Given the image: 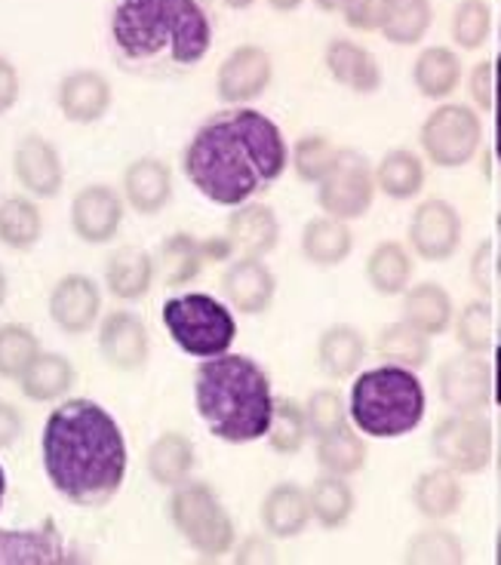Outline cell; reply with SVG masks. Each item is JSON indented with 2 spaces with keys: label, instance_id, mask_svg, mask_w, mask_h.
<instances>
[{
  "label": "cell",
  "instance_id": "obj_31",
  "mask_svg": "<svg viewBox=\"0 0 501 565\" xmlns=\"http://www.w3.org/2000/svg\"><path fill=\"white\" fill-rule=\"evenodd\" d=\"M206 265L210 262L203 253V237H194L185 231L170 234L154 253V277L163 286H188L201 277Z\"/></svg>",
  "mask_w": 501,
  "mask_h": 565
},
{
  "label": "cell",
  "instance_id": "obj_4",
  "mask_svg": "<svg viewBox=\"0 0 501 565\" xmlns=\"http://www.w3.org/2000/svg\"><path fill=\"white\" fill-rule=\"evenodd\" d=\"M182 170L188 182L198 188V194L228 210L268 188L249 151V141L244 139L231 111L213 114L198 127L182 151Z\"/></svg>",
  "mask_w": 501,
  "mask_h": 565
},
{
  "label": "cell",
  "instance_id": "obj_27",
  "mask_svg": "<svg viewBox=\"0 0 501 565\" xmlns=\"http://www.w3.org/2000/svg\"><path fill=\"white\" fill-rule=\"evenodd\" d=\"M154 255L139 246H120L105 262V289L117 301H142L154 289Z\"/></svg>",
  "mask_w": 501,
  "mask_h": 565
},
{
  "label": "cell",
  "instance_id": "obj_45",
  "mask_svg": "<svg viewBox=\"0 0 501 565\" xmlns=\"http://www.w3.org/2000/svg\"><path fill=\"white\" fill-rule=\"evenodd\" d=\"M305 418H308V434L315 439L335 434V430H342V427L351 424V418H348V403H344V396L335 387H320V391L308 396Z\"/></svg>",
  "mask_w": 501,
  "mask_h": 565
},
{
  "label": "cell",
  "instance_id": "obj_8",
  "mask_svg": "<svg viewBox=\"0 0 501 565\" xmlns=\"http://www.w3.org/2000/svg\"><path fill=\"white\" fill-rule=\"evenodd\" d=\"M483 141L480 114L461 102H444L425 117L418 129V145L437 170L468 167Z\"/></svg>",
  "mask_w": 501,
  "mask_h": 565
},
{
  "label": "cell",
  "instance_id": "obj_10",
  "mask_svg": "<svg viewBox=\"0 0 501 565\" xmlns=\"http://www.w3.org/2000/svg\"><path fill=\"white\" fill-rule=\"evenodd\" d=\"M430 452L449 470L471 477L492 461V424L473 412H452L430 434Z\"/></svg>",
  "mask_w": 501,
  "mask_h": 565
},
{
  "label": "cell",
  "instance_id": "obj_33",
  "mask_svg": "<svg viewBox=\"0 0 501 565\" xmlns=\"http://www.w3.org/2000/svg\"><path fill=\"white\" fill-rule=\"evenodd\" d=\"M413 249H406L401 241H382L366 258V280L379 296H403L413 282Z\"/></svg>",
  "mask_w": 501,
  "mask_h": 565
},
{
  "label": "cell",
  "instance_id": "obj_56",
  "mask_svg": "<svg viewBox=\"0 0 501 565\" xmlns=\"http://www.w3.org/2000/svg\"><path fill=\"white\" fill-rule=\"evenodd\" d=\"M492 114H495V132H492V148H495V157L501 163V86H495V105H492Z\"/></svg>",
  "mask_w": 501,
  "mask_h": 565
},
{
  "label": "cell",
  "instance_id": "obj_9",
  "mask_svg": "<svg viewBox=\"0 0 501 565\" xmlns=\"http://www.w3.org/2000/svg\"><path fill=\"white\" fill-rule=\"evenodd\" d=\"M375 191V167L366 154L354 148H339L330 172L317 182V203L327 215L354 222L373 210Z\"/></svg>",
  "mask_w": 501,
  "mask_h": 565
},
{
  "label": "cell",
  "instance_id": "obj_55",
  "mask_svg": "<svg viewBox=\"0 0 501 565\" xmlns=\"http://www.w3.org/2000/svg\"><path fill=\"white\" fill-rule=\"evenodd\" d=\"M203 253H206V262H231L234 258V246L225 234H215V237H203Z\"/></svg>",
  "mask_w": 501,
  "mask_h": 565
},
{
  "label": "cell",
  "instance_id": "obj_26",
  "mask_svg": "<svg viewBox=\"0 0 501 565\" xmlns=\"http://www.w3.org/2000/svg\"><path fill=\"white\" fill-rule=\"evenodd\" d=\"M194 467H198V449L179 430H163L148 446V455H145V470L160 489H175V486L191 480Z\"/></svg>",
  "mask_w": 501,
  "mask_h": 565
},
{
  "label": "cell",
  "instance_id": "obj_20",
  "mask_svg": "<svg viewBox=\"0 0 501 565\" xmlns=\"http://www.w3.org/2000/svg\"><path fill=\"white\" fill-rule=\"evenodd\" d=\"M115 89L111 81L96 68H74L68 71L56 86V105L62 117L77 127L99 124L105 114L111 111Z\"/></svg>",
  "mask_w": 501,
  "mask_h": 565
},
{
  "label": "cell",
  "instance_id": "obj_46",
  "mask_svg": "<svg viewBox=\"0 0 501 565\" xmlns=\"http://www.w3.org/2000/svg\"><path fill=\"white\" fill-rule=\"evenodd\" d=\"M406 559L409 563H461L465 559V547H461V541L449 529L428 525V529H422L409 541Z\"/></svg>",
  "mask_w": 501,
  "mask_h": 565
},
{
  "label": "cell",
  "instance_id": "obj_28",
  "mask_svg": "<svg viewBox=\"0 0 501 565\" xmlns=\"http://www.w3.org/2000/svg\"><path fill=\"white\" fill-rule=\"evenodd\" d=\"M366 360V339L358 326L335 323L323 329V335L317 341V366L332 382L354 379Z\"/></svg>",
  "mask_w": 501,
  "mask_h": 565
},
{
  "label": "cell",
  "instance_id": "obj_38",
  "mask_svg": "<svg viewBox=\"0 0 501 565\" xmlns=\"http://www.w3.org/2000/svg\"><path fill=\"white\" fill-rule=\"evenodd\" d=\"M375 188L391 200H413L425 188V160L409 148H394L375 163Z\"/></svg>",
  "mask_w": 501,
  "mask_h": 565
},
{
  "label": "cell",
  "instance_id": "obj_42",
  "mask_svg": "<svg viewBox=\"0 0 501 565\" xmlns=\"http://www.w3.org/2000/svg\"><path fill=\"white\" fill-rule=\"evenodd\" d=\"M308 418H305V406H299L296 399L289 396H280L274 399V415L271 424H268V446H271L277 455H296L305 449L308 443Z\"/></svg>",
  "mask_w": 501,
  "mask_h": 565
},
{
  "label": "cell",
  "instance_id": "obj_58",
  "mask_svg": "<svg viewBox=\"0 0 501 565\" xmlns=\"http://www.w3.org/2000/svg\"><path fill=\"white\" fill-rule=\"evenodd\" d=\"M305 0H268V7L277 10V13H292V10H299Z\"/></svg>",
  "mask_w": 501,
  "mask_h": 565
},
{
  "label": "cell",
  "instance_id": "obj_53",
  "mask_svg": "<svg viewBox=\"0 0 501 565\" xmlns=\"http://www.w3.org/2000/svg\"><path fill=\"white\" fill-rule=\"evenodd\" d=\"M22 430H25V422H22L19 409H15L13 403H3L0 399V449L15 446L19 437H22Z\"/></svg>",
  "mask_w": 501,
  "mask_h": 565
},
{
  "label": "cell",
  "instance_id": "obj_16",
  "mask_svg": "<svg viewBox=\"0 0 501 565\" xmlns=\"http://www.w3.org/2000/svg\"><path fill=\"white\" fill-rule=\"evenodd\" d=\"M102 360L117 372H142L151 360V332L136 311H108L99 323Z\"/></svg>",
  "mask_w": 501,
  "mask_h": 565
},
{
  "label": "cell",
  "instance_id": "obj_2",
  "mask_svg": "<svg viewBox=\"0 0 501 565\" xmlns=\"http://www.w3.org/2000/svg\"><path fill=\"white\" fill-rule=\"evenodd\" d=\"M108 38L120 68L179 77L213 50V15L203 0H117Z\"/></svg>",
  "mask_w": 501,
  "mask_h": 565
},
{
  "label": "cell",
  "instance_id": "obj_32",
  "mask_svg": "<svg viewBox=\"0 0 501 565\" xmlns=\"http://www.w3.org/2000/svg\"><path fill=\"white\" fill-rule=\"evenodd\" d=\"M403 320H409L422 332H428L430 339L444 335L446 329L452 326V320H456L452 296L446 292L440 282L428 280L418 282V286H409L403 292Z\"/></svg>",
  "mask_w": 501,
  "mask_h": 565
},
{
  "label": "cell",
  "instance_id": "obj_29",
  "mask_svg": "<svg viewBox=\"0 0 501 565\" xmlns=\"http://www.w3.org/2000/svg\"><path fill=\"white\" fill-rule=\"evenodd\" d=\"M354 253V234L335 215H317L301 227V255L315 268H339L348 255Z\"/></svg>",
  "mask_w": 501,
  "mask_h": 565
},
{
  "label": "cell",
  "instance_id": "obj_12",
  "mask_svg": "<svg viewBox=\"0 0 501 565\" xmlns=\"http://www.w3.org/2000/svg\"><path fill=\"white\" fill-rule=\"evenodd\" d=\"M274 81L271 53L258 43H244L231 50L215 71V96L225 105H249L265 96Z\"/></svg>",
  "mask_w": 501,
  "mask_h": 565
},
{
  "label": "cell",
  "instance_id": "obj_23",
  "mask_svg": "<svg viewBox=\"0 0 501 565\" xmlns=\"http://www.w3.org/2000/svg\"><path fill=\"white\" fill-rule=\"evenodd\" d=\"M172 170L160 157H139L124 170V203L139 215H160L172 203Z\"/></svg>",
  "mask_w": 501,
  "mask_h": 565
},
{
  "label": "cell",
  "instance_id": "obj_41",
  "mask_svg": "<svg viewBox=\"0 0 501 565\" xmlns=\"http://www.w3.org/2000/svg\"><path fill=\"white\" fill-rule=\"evenodd\" d=\"M317 465L323 473H335V477H354L366 467V439L354 424H348L335 434L317 439L315 449Z\"/></svg>",
  "mask_w": 501,
  "mask_h": 565
},
{
  "label": "cell",
  "instance_id": "obj_11",
  "mask_svg": "<svg viewBox=\"0 0 501 565\" xmlns=\"http://www.w3.org/2000/svg\"><path fill=\"white\" fill-rule=\"evenodd\" d=\"M461 234H465V225H461L459 210L449 200L430 198L418 203V210L413 212L406 241L422 262L440 265L459 253Z\"/></svg>",
  "mask_w": 501,
  "mask_h": 565
},
{
  "label": "cell",
  "instance_id": "obj_63",
  "mask_svg": "<svg viewBox=\"0 0 501 565\" xmlns=\"http://www.w3.org/2000/svg\"><path fill=\"white\" fill-rule=\"evenodd\" d=\"M492 65H495V86H501V53H499V58L492 62Z\"/></svg>",
  "mask_w": 501,
  "mask_h": 565
},
{
  "label": "cell",
  "instance_id": "obj_36",
  "mask_svg": "<svg viewBox=\"0 0 501 565\" xmlns=\"http://www.w3.org/2000/svg\"><path fill=\"white\" fill-rule=\"evenodd\" d=\"M43 237V212L31 194L0 200V246L10 253H29Z\"/></svg>",
  "mask_w": 501,
  "mask_h": 565
},
{
  "label": "cell",
  "instance_id": "obj_48",
  "mask_svg": "<svg viewBox=\"0 0 501 565\" xmlns=\"http://www.w3.org/2000/svg\"><path fill=\"white\" fill-rule=\"evenodd\" d=\"M492 332H495V313H492V305L477 298V301H468L461 308L459 320H456V339L465 351L483 353L492 344Z\"/></svg>",
  "mask_w": 501,
  "mask_h": 565
},
{
  "label": "cell",
  "instance_id": "obj_49",
  "mask_svg": "<svg viewBox=\"0 0 501 565\" xmlns=\"http://www.w3.org/2000/svg\"><path fill=\"white\" fill-rule=\"evenodd\" d=\"M501 277V218L495 231L471 255V280L480 292H489Z\"/></svg>",
  "mask_w": 501,
  "mask_h": 565
},
{
  "label": "cell",
  "instance_id": "obj_37",
  "mask_svg": "<svg viewBox=\"0 0 501 565\" xmlns=\"http://www.w3.org/2000/svg\"><path fill=\"white\" fill-rule=\"evenodd\" d=\"M308 501H311V520L327 532L342 529L358 508V494L348 477H335V473H320L308 489Z\"/></svg>",
  "mask_w": 501,
  "mask_h": 565
},
{
  "label": "cell",
  "instance_id": "obj_57",
  "mask_svg": "<svg viewBox=\"0 0 501 565\" xmlns=\"http://www.w3.org/2000/svg\"><path fill=\"white\" fill-rule=\"evenodd\" d=\"M492 399L501 406V344L492 353Z\"/></svg>",
  "mask_w": 501,
  "mask_h": 565
},
{
  "label": "cell",
  "instance_id": "obj_25",
  "mask_svg": "<svg viewBox=\"0 0 501 565\" xmlns=\"http://www.w3.org/2000/svg\"><path fill=\"white\" fill-rule=\"evenodd\" d=\"M258 520L265 535L274 541H289L299 537L308 523H311V501H308V489H301L296 482H277L268 494L262 498L258 508Z\"/></svg>",
  "mask_w": 501,
  "mask_h": 565
},
{
  "label": "cell",
  "instance_id": "obj_59",
  "mask_svg": "<svg viewBox=\"0 0 501 565\" xmlns=\"http://www.w3.org/2000/svg\"><path fill=\"white\" fill-rule=\"evenodd\" d=\"M315 3H317V10H323V13H339L344 0H315Z\"/></svg>",
  "mask_w": 501,
  "mask_h": 565
},
{
  "label": "cell",
  "instance_id": "obj_19",
  "mask_svg": "<svg viewBox=\"0 0 501 565\" xmlns=\"http://www.w3.org/2000/svg\"><path fill=\"white\" fill-rule=\"evenodd\" d=\"M81 556L65 544L56 520L38 529H0V565H68Z\"/></svg>",
  "mask_w": 501,
  "mask_h": 565
},
{
  "label": "cell",
  "instance_id": "obj_39",
  "mask_svg": "<svg viewBox=\"0 0 501 565\" xmlns=\"http://www.w3.org/2000/svg\"><path fill=\"white\" fill-rule=\"evenodd\" d=\"M434 25V3L430 0H385L382 13V38L394 46H416Z\"/></svg>",
  "mask_w": 501,
  "mask_h": 565
},
{
  "label": "cell",
  "instance_id": "obj_22",
  "mask_svg": "<svg viewBox=\"0 0 501 565\" xmlns=\"http://www.w3.org/2000/svg\"><path fill=\"white\" fill-rule=\"evenodd\" d=\"M323 65H327L335 84L358 93V96H373L382 89V81H385L379 58L363 43L348 41V38H332L327 43Z\"/></svg>",
  "mask_w": 501,
  "mask_h": 565
},
{
  "label": "cell",
  "instance_id": "obj_1",
  "mask_svg": "<svg viewBox=\"0 0 501 565\" xmlns=\"http://www.w3.org/2000/svg\"><path fill=\"white\" fill-rule=\"evenodd\" d=\"M43 473L68 504L108 508L129 470L127 437L96 399H65L50 412L41 434Z\"/></svg>",
  "mask_w": 501,
  "mask_h": 565
},
{
  "label": "cell",
  "instance_id": "obj_3",
  "mask_svg": "<svg viewBox=\"0 0 501 565\" xmlns=\"http://www.w3.org/2000/svg\"><path fill=\"white\" fill-rule=\"evenodd\" d=\"M274 399L268 372L246 353H218L194 372V409L206 430L231 446L265 439Z\"/></svg>",
  "mask_w": 501,
  "mask_h": 565
},
{
  "label": "cell",
  "instance_id": "obj_64",
  "mask_svg": "<svg viewBox=\"0 0 501 565\" xmlns=\"http://www.w3.org/2000/svg\"><path fill=\"white\" fill-rule=\"evenodd\" d=\"M495 563H501V535H499V544H495Z\"/></svg>",
  "mask_w": 501,
  "mask_h": 565
},
{
  "label": "cell",
  "instance_id": "obj_24",
  "mask_svg": "<svg viewBox=\"0 0 501 565\" xmlns=\"http://www.w3.org/2000/svg\"><path fill=\"white\" fill-rule=\"evenodd\" d=\"M225 237L234 246L237 255H256L265 258L277 249L280 243V218L268 203H256V200H246L241 206H234L228 215V227H225Z\"/></svg>",
  "mask_w": 501,
  "mask_h": 565
},
{
  "label": "cell",
  "instance_id": "obj_13",
  "mask_svg": "<svg viewBox=\"0 0 501 565\" xmlns=\"http://www.w3.org/2000/svg\"><path fill=\"white\" fill-rule=\"evenodd\" d=\"M437 391L446 409L480 415L492 399V366L483 360V353L465 351L449 356L437 372Z\"/></svg>",
  "mask_w": 501,
  "mask_h": 565
},
{
  "label": "cell",
  "instance_id": "obj_40",
  "mask_svg": "<svg viewBox=\"0 0 501 565\" xmlns=\"http://www.w3.org/2000/svg\"><path fill=\"white\" fill-rule=\"evenodd\" d=\"M375 351L385 363L422 369L430 360V335L401 317L394 323L382 326V332L375 335Z\"/></svg>",
  "mask_w": 501,
  "mask_h": 565
},
{
  "label": "cell",
  "instance_id": "obj_21",
  "mask_svg": "<svg viewBox=\"0 0 501 565\" xmlns=\"http://www.w3.org/2000/svg\"><path fill=\"white\" fill-rule=\"evenodd\" d=\"M231 114L244 132V139L249 141V151L256 157L265 184H274L289 170V145L284 139V129L277 127L268 114L256 111L249 105H237L231 108Z\"/></svg>",
  "mask_w": 501,
  "mask_h": 565
},
{
  "label": "cell",
  "instance_id": "obj_14",
  "mask_svg": "<svg viewBox=\"0 0 501 565\" xmlns=\"http://www.w3.org/2000/svg\"><path fill=\"white\" fill-rule=\"evenodd\" d=\"M50 320L62 335H86L99 323L102 313V289L89 274H65L46 298Z\"/></svg>",
  "mask_w": 501,
  "mask_h": 565
},
{
  "label": "cell",
  "instance_id": "obj_62",
  "mask_svg": "<svg viewBox=\"0 0 501 565\" xmlns=\"http://www.w3.org/2000/svg\"><path fill=\"white\" fill-rule=\"evenodd\" d=\"M3 498H7V470L0 465V508H3Z\"/></svg>",
  "mask_w": 501,
  "mask_h": 565
},
{
  "label": "cell",
  "instance_id": "obj_6",
  "mask_svg": "<svg viewBox=\"0 0 501 565\" xmlns=\"http://www.w3.org/2000/svg\"><path fill=\"white\" fill-rule=\"evenodd\" d=\"M160 320L175 348L194 360L228 353L237 341V320L228 301H218L210 292H182L167 298Z\"/></svg>",
  "mask_w": 501,
  "mask_h": 565
},
{
  "label": "cell",
  "instance_id": "obj_7",
  "mask_svg": "<svg viewBox=\"0 0 501 565\" xmlns=\"http://www.w3.org/2000/svg\"><path fill=\"white\" fill-rule=\"evenodd\" d=\"M167 516L188 547L206 559L228 556L237 544V525L210 482L185 480L170 489Z\"/></svg>",
  "mask_w": 501,
  "mask_h": 565
},
{
  "label": "cell",
  "instance_id": "obj_50",
  "mask_svg": "<svg viewBox=\"0 0 501 565\" xmlns=\"http://www.w3.org/2000/svg\"><path fill=\"white\" fill-rule=\"evenodd\" d=\"M342 19L348 29L354 31H379L382 13H385V0H344Z\"/></svg>",
  "mask_w": 501,
  "mask_h": 565
},
{
  "label": "cell",
  "instance_id": "obj_44",
  "mask_svg": "<svg viewBox=\"0 0 501 565\" xmlns=\"http://www.w3.org/2000/svg\"><path fill=\"white\" fill-rule=\"evenodd\" d=\"M335 154H339V148L332 145L327 136H320V132H308V136H301L296 141V148L289 151V167L296 170L305 184H317L330 167L335 163Z\"/></svg>",
  "mask_w": 501,
  "mask_h": 565
},
{
  "label": "cell",
  "instance_id": "obj_5",
  "mask_svg": "<svg viewBox=\"0 0 501 565\" xmlns=\"http://www.w3.org/2000/svg\"><path fill=\"white\" fill-rule=\"evenodd\" d=\"M428 412L425 384L416 369L382 363L354 375L348 391V418L363 437L401 439L418 430Z\"/></svg>",
  "mask_w": 501,
  "mask_h": 565
},
{
  "label": "cell",
  "instance_id": "obj_17",
  "mask_svg": "<svg viewBox=\"0 0 501 565\" xmlns=\"http://www.w3.org/2000/svg\"><path fill=\"white\" fill-rule=\"evenodd\" d=\"M15 182L25 188V194L38 200H53L65 188V163L58 148L41 132H29L15 141L13 151Z\"/></svg>",
  "mask_w": 501,
  "mask_h": 565
},
{
  "label": "cell",
  "instance_id": "obj_43",
  "mask_svg": "<svg viewBox=\"0 0 501 565\" xmlns=\"http://www.w3.org/2000/svg\"><path fill=\"white\" fill-rule=\"evenodd\" d=\"M38 353H41V339L34 335V329L22 323L0 326V379L19 382L25 369L38 360Z\"/></svg>",
  "mask_w": 501,
  "mask_h": 565
},
{
  "label": "cell",
  "instance_id": "obj_30",
  "mask_svg": "<svg viewBox=\"0 0 501 565\" xmlns=\"http://www.w3.org/2000/svg\"><path fill=\"white\" fill-rule=\"evenodd\" d=\"M413 504L430 523H444L449 516H456L461 504H465L461 473L444 465L425 470L416 480V486H413Z\"/></svg>",
  "mask_w": 501,
  "mask_h": 565
},
{
  "label": "cell",
  "instance_id": "obj_35",
  "mask_svg": "<svg viewBox=\"0 0 501 565\" xmlns=\"http://www.w3.org/2000/svg\"><path fill=\"white\" fill-rule=\"evenodd\" d=\"M413 84L418 96L434 102L449 99L461 84V58L449 46H428L422 50L413 65Z\"/></svg>",
  "mask_w": 501,
  "mask_h": 565
},
{
  "label": "cell",
  "instance_id": "obj_15",
  "mask_svg": "<svg viewBox=\"0 0 501 565\" xmlns=\"http://www.w3.org/2000/svg\"><path fill=\"white\" fill-rule=\"evenodd\" d=\"M74 237L86 246H105L124 227V194H117L111 184H86L72 200Z\"/></svg>",
  "mask_w": 501,
  "mask_h": 565
},
{
  "label": "cell",
  "instance_id": "obj_54",
  "mask_svg": "<svg viewBox=\"0 0 501 565\" xmlns=\"http://www.w3.org/2000/svg\"><path fill=\"white\" fill-rule=\"evenodd\" d=\"M234 563H274V547L271 537H246L244 544L234 551Z\"/></svg>",
  "mask_w": 501,
  "mask_h": 565
},
{
  "label": "cell",
  "instance_id": "obj_18",
  "mask_svg": "<svg viewBox=\"0 0 501 565\" xmlns=\"http://www.w3.org/2000/svg\"><path fill=\"white\" fill-rule=\"evenodd\" d=\"M222 296L228 301L231 311L244 313V317H258L274 305L277 277L265 265V258L237 255V258H231L228 268L222 274Z\"/></svg>",
  "mask_w": 501,
  "mask_h": 565
},
{
  "label": "cell",
  "instance_id": "obj_61",
  "mask_svg": "<svg viewBox=\"0 0 501 565\" xmlns=\"http://www.w3.org/2000/svg\"><path fill=\"white\" fill-rule=\"evenodd\" d=\"M222 3H225L228 10H249V7H253L256 0H222Z\"/></svg>",
  "mask_w": 501,
  "mask_h": 565
},
{
  "label": "cell",
  "instance_id": "obj_52",
  "mask_svg": "<svg viewBox=\"0 0 501 565\" xmlns=\"http://www.w3.org/2000/svg\"><path fill=\"white\" fill-rule=\"evenodd\" d=\"M22 96V81H19V71L10 58L0 53V117L10 114L15 108V102Z\"/></svg>",
  "mask_w": 501,
  "mask_h": 565
},
{
  "label": "cell",
  "instance_id": "obj_34",
  "mask_svg": "<svg viewBox=\"0 0 501 565\" xmlns=\"http://www.w3.org/2000/svg\"><path fill=\"white\" fill-rule=\"evenodd\" d=\"M77 382L72 360L65 353H38V360L19 379V391L31 403H56Z\"/></svg>",
  "mask_w": 501,
  "mask_h": 565
},
{
  "label": "cell",
  "instance_id": "obj_60",
  "mask_svg": "<svg viewBox=\"0 0 501 565\" xmlns=\"http://www.w3.org/2000/svg\"><path fill=\"white\" fill-rule=\"evenodd\" d=\"M7 296H10V280H7V270L0 268V308L7 305Z\"/></svg>",
  "mask_w": 501,
  "mask_h": 565
},
{
  "label": "cell",
  "instance_id": "obj_47",
  "mask_svg": "<svg viewBox=\"0 0 501 565\" xmlns=\"http://www.w3.org/2000/svg\"><path fill=\"white\" fill-rule=\"evenodd\" d=\"M492 34V10L487 0H461L452 13V41L461 50H480Z\"/></svg>",
  "mask_w": 501,
  "mask_h": 565
},
{
  "label": "cell",
  "instance_id": "obj_51",
  "mask_svg": "<svg viewBox=\"0 0 501 565\" xmlns=\"http://www.w3.org/2000/svg\"><path fill=\"white\" fill-rule=\"evenodd\" d=\"M471 99L483 108V111H492V105H495V65L492 62H483V65H477L471 71Z\"/></svg>",
  "mask_w": 501,
  "mask_h": 565
}]
</instances>
